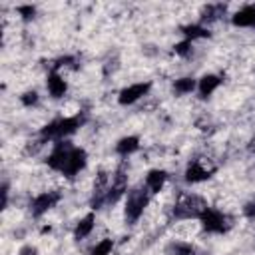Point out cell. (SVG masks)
<instances>
[{
	"label": "cell",
	"instance_id": "cell-1",
	"mask_svg": "<svg viewBox=\"0 0 255 255\" xmlns=\"http://www.w3.org/2000/svg\"><path fill=\"white\" fill-rule=\"evenodd\" d=\"M82 124H84V118H82V116H72V118L56 120V122L48 124V126L42 129V137H44V139H60V141H62L66 135L74 133Z\"/></svg>",
	"mask_w": 255,
	"mask_h": 255
},
{
	"label": "cell",
	"instance_id": "cell-2",
	"mask_svg": "<svg viewBox=\"0 0 255 255\" xmlns=\"http://www.w3.org/2000/svg\"><path fill=\"white\" fill-rule=\"evenodd\" d=\"M149 201V191L147 189H133L128 193V199H126V219L128 221H137L145 209Z\"/></svg>",
	"mask_w": 255,
	"mask_h": 255
},
{
	"label": "cell",
	"instance_id": "cell-3",
	"mask_svg": "<svg viewBox=\"0 0 255 255\" xmlns=\"http://www.w3.org/2000/svg\"><path fill=\"white\" fill-rule=\"evenodd\" d=\"M201 223H203V227L209 231V233H223V231H227L229 227H231V219L225 215V213H221V211H217V209H211V207H207L203 213H201Z\"/></svg>",
	"mask_w": 255,
	"mask_h": 255
},
{
	"label": "cell",
	"instance_id": "cell-4",
	"mask_svg": "<svg viewBox=\"0 0 255 255\" xmlns=\"http://www.w3.org/2000/svg\"><path fill=\"white\" fill-rule=\"evenodd\" d=\"M72 149H74V147H72L70 143L58 141V145H56V147L52 149V153L48 155V165H50L52 169H56V171H62V169L66 167V161H68Z\"/></svg>",
	"mask_w": 255,
	"mask_h": 255
},
{
	"label": "cell",
	"instance_id": "cell-5",
	"mask_svg": "<svg viewBox=\"0 0 255 255\" xmlns=\"http://www.w3.org/2000/svg\"><path fill=\"white\" fill-rule=\"evenodd\" d=\"M58 199H60V193H56V191H46V193H40L38 197H34V201H32V205H30L32 215L40 217L42 213H46L48 209H52V207L56 205V201H58Z\"/></svg>",
	"mask_w": 255,
	"mask_h": 255
},
{
	"label": "cell",
	"instance_id": "cell-6",
	"mask_svg": "<svg viewBox=\"0 0 255 255\" xmlns=\"http://www.w3.org/2000/svg\"><path fill=\"white\" fill-rule=\"evenodd\" d=\"M84 165H86V151L80 149V147H74V149L70 151V157H68V161H66V167L62 169V173L72 177V175H76Z\"/></svg>",
	"mask_w": 255,
	"mask_h": 255
},
{
	"label": "cell",
	"instance_id": "cell-7",
	"mask_svg": "<svg viewBox=\"0 0 255 255\" xmlns=\"http://www.w3.org/2000/svg\"><path fill=\"white\" fill-rule=\"evenodd\" d=\"M147 90H149V84H147V82L128 86V88H124V90L120 92V104H124V106H126V104H133V102H137L141 96H145Z\"/></svg>",
	"mask_w": 255,
	"mask_h": 255
},
{
	"label": "cell",
	"instance_id": "cell-8",
	"mask_svg": "<svg viewBox=\"0 0 255 255\" xmlns=\"http://www.w3.org/2000/svg\"><path fill=\"white\" fill-rule=\"evenodd\" d=\"M233 24L235 26H241V28H251L255 26V6L249 4V6H243L241 10H237L233 14Z\"/></svg>",
	"mask_w": 255,
	"mask_h": 255
},
{
	"label": "cell",
	"instance_id": "cell-9",
	"mask_svg": "<svg viewBox=\"0 0 255 255\" xmlns=\"http://www.w3.org/2000/svg\"><path fill=\"white\" fill-rule=\"evenodd\" d=\"M209 173H211V171H209L201 161H191V163L187 165V169H185V179L191 181V183H197V181L207 179Z\"/></svg>",
	"mask_w": 255,
	"mask_h": 255
},
{
	"label": "cell",
	"instance_id": "cell-10",
	"mask_svg": "<svg viewBox=\"0 0 255 255\" xmlns=\"http://www.w3.org/2000/svg\"><path fill=\"white\" fill-rule=\"evenodd\" d=\"M165 179H167V173H165L163 169H151V171L145 175V189H147L149 193H157V191L163 187Z\"/></svg>",
	"mask_w": 255,
	"mask_h": 255
},
{
	"label": "cell",
	"instance_id": "cell-11",
	"mask_svg": "<svg viewBox=\"0 0 255 255\" xmlns=\"http://www.w3.org/2000/svg\"><path fill=\"white\" fill-rule=\"evenodd\" d=\"M46 86H48V92H50V96L52 98H62L64 94H66V80L58 74V72H52L50 76H48V82H46Z\"/></svg>",
	"mask_w": 255,
	"mask_h": 255
},
{
	"label": "cell",
	"instance_id": "cell-12",
	"mask_svg": "<svg viewBox=\"0 0 255 255\" xmlns=\"http://www.w3.org/2000/svg\"><path fill=\"white\" fill-rule=\"evenodd\" d=\"M219 84H221V78H219V76L209 74V76H203V78L199 80L197 90H199V94L205 98V96H211V94L217 90V86H219Z\"/></svg>",
	"mask_w": 255,
	"mask_h": 255
},
{
	"label": "cell",
	"instance_id": "cell-13",
	"mask_svg": "<svg viewBox=\"0 0 255 255\" xmlns=\"http://www.w3.org/2000/svg\"><path fill=\"white\" fill-rule=\"evenodd\" d=\"M137 147H139V139L133 137V135H128V137H122V139L118 141L116 151H118L120 155H129V153H133Z\"/></svg>",
	"mask_w": 255,
	"mask_h": 255
},
{
	"label": "cell",
	"instance_id": "cell-14",
	"mask_svg": "<svg viewBox=\"0 0 255 255\" xmlns=\"http://www.w3.org/2000/svg\"><path fill=\"white\" fill-rule=\"evenodd\" d=\"M94 215L90 213V215H86L84 219H80L78 221V225H76V237L78 239H84V237H88L90 233H92V229H94Z\"/></svg>",
	"mask_w": 255,
	"mask_h": 255
},
{
	"label": "cell",
	"instance_id": "cell-15",
	"mask_svg": "<svg viewBox=\"0 0 255 255\" xmlns=\"http://www.w3.org/2000/svg\"><path fill=\"white\" fill-rule=\"evenodd\" d=\"M193 90H195V80L193 78H179L173 84V94H177V96L191 94Z\"/></svg>",
	"mask_w": 255,
	"mask_h": 255
},
{
	"label": "cell",
	"instance_id": "cell-16",
	"mask_svg": "<svg viewBox=\"0 0 255 255\" xmlns=\"http://www.w3.org/2000/svg\"><path fill=\"white\" fill-rule=\"evenodd\" d=\"M183 34L187 36V40H193V38H205V36H209V30L203 24H191V26H185L183 28Z\"/></svg>",
	"mask_w": 255,
	"mask_h": 255
},
{
	"label": "cell",
	"instance_id": "cell-17",
	"mask_svg": "<svg viewBox=\"0 0 255 255\" xmlns=\"http://www.w3.org/2000/svg\"><path fill=\"white\" fill-rule=\"evenodd\" d=\"M195 249L189 245V243H181V241H175L167 247V255H193Z\"/></svg>",
	"mask_w": 255,
	"mask_h": 255
},
{
	"label": "cell",
	"instance_id": "cell-18",
	"mask_svg": "<svg viewBox=\"0 0 255 255\" xmlns=\"http://www.w3.org/2000/svg\"><path fill=\"white\" fill-rule=\"evenodd\" d=\"M225 14V6L223 4H211L205 8L203 12V22H211V20H217L219 16Z\"/></svg>",
	"mask_w": 255,
	"mask_h": 255
},
{
	"label": "cell",
	"instance_id": "cell-19",
	"mask_svg": "<svg viewBox=\"0 0 255 255\" xmlns=\"http://www.w3.org/2000/svg\"><path fill=\"white\" fill-rule=\"evenodd\" d=\"M112 247H114L112 239H104V241H100V243L94 247L92 255H112Z\"/></svg>",
	"mask_w": 255,
	"mask_h": 255
},
{
	"label": "cell",
	"instance_id": "cell-20",
	"mask_svg": "<svg viewBox=\"0 0 255 255\" xmlns=\"http://www.w3.org/2000/svg\"><path fill=\"white\" fill-rule=\"evenodd\" d=\"M175 52H177L179 56H189V54H191V40L179 42V44L175 46Z\"/></svg>",
	"mask_w": 255,
	"mask_h": 255
},
{
	"label": "cell",
	"instance_id": "cell-21",
	"mask_svg": "<svg viewBox=\"0 0 255 255\" xmlns=\"http://www.w3.org/2000/svg\"><path fill=\"white\" fill-rule=\"evenodd\" d=\"M18 14H20L24 20H30V18H34L36 8H34V6H20V8H18Z\"/></svg>",
	"mask_w": 255,
	"mask_h": 255
},
{
	"label": "cell",
	"instance_id": "cell-22",
	"mask_svg": "<svg viewBox=\"0 0 255 255\" xmlns=\"http://www.w3.org/2000/svg\"><path fill=\"white\" fill-rule=\"evenodd\" d=\"M38 102V94L36 92H26L24 96H22V104L24 106H34Z\"/></svg>",
	"mask_w": 255,
	"mask_h": 255
},
{
	"label": "cell",
	"instance_id": "cell-23",
	"mask_svg": "<svg viewBox=\"0 0 255 255\" xmlns=\"http://www.w3.org/2000/svg\"><path fill=\"white\" fill-rule=\"evenodd\" d=\"M243 211H245V215H247V217H253V215H255V201H251V203H247Z\"/></svg>",
	"mask_w": 255,
	"mask_h": 255
},
{
	"label": "cell",
	"instance_id": "cell-24",
	"mask_svg": "<svg viewBox=\"0 0 255 255\" xmlns=\"http://www.w3.org/2000/svg\"><path fill=\"white\" fill-rule=\"evenodd\" d=\"M18 255H38V251H36L34 247H24V249H22Z\"/></svg>",
	"mask_w": 255,
	"mask_h": 255
}]
</instances>
